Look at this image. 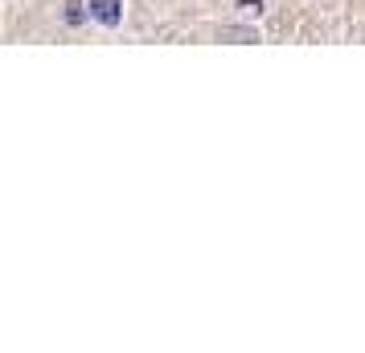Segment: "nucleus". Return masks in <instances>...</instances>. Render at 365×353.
<instances>
[{"instance_id":"1","label":"nucleus","mask_w":365,"mask_h":353,"mask_svg":"<svg viewBox=\"0 0 365 353\" xmlns=\"http://www.w3.org/2000/svg\"><path fill=\"white\" fill-rule=\"evenodd\" d=\"M91 17L103 21V25H119V0H91Z\"/></svg>"}]
</instances>
